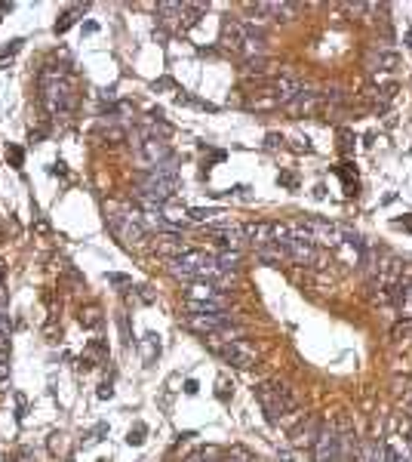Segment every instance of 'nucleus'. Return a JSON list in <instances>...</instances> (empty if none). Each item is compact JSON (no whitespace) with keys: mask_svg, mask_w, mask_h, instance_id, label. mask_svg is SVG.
Here are the masks:
<instances>
[{"mask_svg":"<svg viewBox=\"0 0 412 462\" xmlns=\"http://www.w3.org/2000/svg\"><path fill=\"white\" fill-rule=\"evenodd\" d=\"M293 234H298V238H308L314 240L317 247H342L345 244V234H348V229L338 222H329V219H320V216H311V219H302V222L293 225Z\"/></svg>","mask_w":412,"mask_h":462,"instance_id":"nucleus-1","label":"nucleus"},{"mask_svg":"<svg viewBox=\"0 0 412 462\" xmlns=\"http://www.w3.org/2000/svg\"><path fill=\"white\" fill-rule=\"evenodd\" d=\"M255 398H258V404H262V410L268 413L271 423H277L280 416H286V413L295 410V394L289 392L284 383H277V379L258 383L255 385Z\"/></svg>","mask_w":412,"mask_h":462,"instance_id":"nucleus-2","label":"nucleus"},{"mask_svg":"<svg viewBox=\"0 0 412 462\" xmlns=\"http://www.w3.org/2000/svg\"><path fill=\"white\" fill-rule=\"evenodd\" d=\"M188 312L191 314H213V312H225L228 308V296H225L222 287L209 281H194L188 283Z\"/></svg>","mask_w":412,"mask_h":462,"instance_id":"nucleus-3","label":"nucleus"},{"mask_svg":"<svg viewBox=\"0 0 412 462\" xmlns=\"http://www.w3.org/2000/svg\"><path fill=\"white\" fill-rule=\"evenodd\" d=\"M182 188V179H166V176H157V173H145L139 176V198L148 200V204H157L164 207L175 198V191Z\"/></svg>","mask_w":412,"mask_h":462,"instance_id":"nucleus-4","label":"nucleus"},{"mask_svg":"<svg viewBox=\"0 0 412 462\" xmlns=\"http://www.w3.org/2000/svg\"><path fill=\"white\" fill-rule=\"evenodd\" d=\"M206 339H209V345L222 354L225 364H231V367H237V370L255 367L258 352H255V345L246 342V339H231V342H222V339H215V336H206Z\"/></svg>","mask_w":412,"mask_h":462,"instance_id":"nucleus-5","label":"nucleus"},{"mask_svg":"<svg viewBox=\"0 0 412 462\" xmlns=\"http://www.w3.org/2000/svg\"><path fill=\"white\" fill-rule=\"evenodd\" d=\"M108 222H111V231L117 234V240H124L126 247H142L145 238H148V229H145L142 219H135V216L117 213V216H111Z\"/></svg>","mask_w":412,"mask_h":462,"instance_id":"nucleus-6","label":"nucleus"},{"mask_svg":"<svg viewBox=\"0 0 412 462\" xmlns=\"http://www.w3.org/2000/svg\"><path fill=\"white\" fill-rule=\"evenodd\" d=\"M342 459V435L338 428H320L317 441H314V462H338Z\"/></svg>","mask_w":412,"mask_h":462,"instance_id":"nucleus-7","label":"nucleus"},{"mask_svg":"<svg viewBox=\"0 0 412 462\" xmlns=\"http://www.w3.org/2000/svg\"><path fill=\"white\" fill-rule=\"evenodd\" d=\"M44 105H46L50 115H62V111H68L71 108V86L59 77L44 80Z\"/></svg>","mask_w":412,"mask_h":462,"instance_id":"nucleus-8","label":"nucleus"},{"mask_svg":"<svg viewBox=\"0 0 412 462\" xmlns=\"http://www.w3.org/2000/svg\"><path fill=\"white\" fill-rule=\"evenodd\" d=\"M284 250H286V259H293V262H298V265H317L320 262L317 244L308 240V238H298V234H293V238L286 240Z\"/></svg>","mask_w":412,"mask_h":462,"instance_id":"nucleus-9","label":"nucleus"},{"mask_svg":"<svg viewBox=\"0 0 412 462\" xmlns=\"http://www.w3.org/2000/svg\"><path fill=\"white\" fill-rule=\"evenodd\" d=\"M231 323V314H225V312H213V314H188V327L191 330H197V333H204V336H215V333H222L225 327Z\"/></svg>","mask_w":412,"mask_h":462,"instance_id":"nucleus-10","label":"nucleus"},{"mask_svg":"<svg viewBox=\"0 0 412 462\" xmlns=\"http://www.w3.org/2000/svg\"><path fill=\"white\" fill-rule=\"evenodd\" d=\"M139 154L148 167H157V164H166L173 160V148H169L166 139H157V136H148V139L139 142Z\"/></svg>","mask_w":412,"mask_h":462,"instance_id":"nucleus-11","label":"nucleus"},{"mask_svg":"<svg viewBox=\"0 0 412 462\" xmlns=\"http://www.w3.org/2000/svg\"><path fill=\"white\" fill-rule=\"evenodd\" d=\"M244 234H246V244L255 250L277 244V222H249L244 225Z\"/></svg>","mask_w":412,"mask_h":462,"instance_id":"nucleus-12","label":"nucleus"},{"mask_svg":"<svg viewBox=\"0 0 412 462\" xmlns=\"http://www.w3.org/2000/svg\"><path fill=\"white\" fill-rule=\"evenodd\" d=\"M271 93L277 96L280 105H289L298 93H305V86H302V80L293 77V75H280L277 80H274V90H271Z\"/></svg>","mask_w":412,"mask_h":462,"instance_id":"nucleus-13","label":"nucleus"},{"mask_svg":"<svg viewBox=\"0 0 412 462\" xmlns=\"http://www.w3.org/2000/svg\"><path fill=\"white\" fill-rule=\"evenodd\" d=\"M213 234L219 238V244L225 247V250H240L246 244V234H244V225H215L213 229Z\"/></svg>","mask_w":412,"mask_h":462,"instance_id":"nucleus-14","label":"nucleus"},{"mask_svg":"<svg viewBox=\"0 0 412 462\" xmlns=\"http://www.w3.org/2000/svg\"><path fill=\"white\" fill-rule=\"evenodd\" d=\"M400 65V56L391 53V50H373L366 56V68L373 75H382V71H394Z\"/></svg>","mask_w":412,"mask_h":462,"instance_id":"nucleus-15","label":"nucleus"},{"mask_svg":"<svg viewBox=\"0 0 412 462\" xmlns=\"http://www.w3.org/2000/svg\"><path fill=\"white\" fill-rule=\"evenodd\" d=\"M244 37H246L244 22L225 19V25H222V46L225 50H240V46H244Z\"/></svg>","mask_w":412,"mask_h":462,"instance_id":"nucleus-16","label":"nucleus"},{"mask_svg":"<svg viewBox=\"0 0 412 462\" xmlns=\"http://www.w3.org/2000/svg\"><path fill=\"white\" fill-rule=\"evenodd\" d=\"M154 250H157L160 256H166V259H175V256L188 253V247L182 244V238H179V234H157Z\"/></svg>","mask_w":412,"mask_h":462,"instance_id":"nucleus-17","label":"nucleus"},{"mask_svg":"<svg viewBox=\"0 0 412 462\" xmlns=\"http://www.w3.org/2000/svg\"><path fill=\"white\" fill-rule=\"evenodd\" d=\"M320 105V96L317 93H298L293 102L284 105V108L289 111V115H295V117H302V115H311L314 108Z\"/></svg>","mask_w":412,"mask_h":462,"instance_id":"nucleus-18","label":"nucleus"},{"mask_svg":"<svg viewBox=\"0 0 412 462\" xmlns=\"http://www.w3.org/2000/svg\"><path fill=\"white\" fill-rule=\"evenodd\" d=\"M317 435H320V423H317V419H308V423H302L293 432V444H295V447H314Z\"/></svg>","mask_w":412,"mask_h":462,"instance_id":"nucleus-19","label":"nucleus"},{"mask_svg":"<svg viewBox=\"0 0 412 462\" xmlns=\"http://www.w3.org/2000/svg\"><path fill=\"white\" fill-rule=\"evenodd\" d=\"M265 44H268L265 31H246L244 46H240V50L246 53V59H258V56H265Z\"/></svg>","mask_w":412,"mask_h":462,"instance_id":"nucleus-20","label":"nucleus"},{"mask_svg":"<svg viewBox=\"0 0 412 462\" xmlns=\"http://www.w3.org/2000/svg\"><path fill=\"white\" fill-rule=\"evenodd\" d=\"M255 256L262 259V262H268V265H280L286 259V250L280 247V244H268V247H258Z\"/></svg>","mask_w":412,"mask_h":462,"instance_id":"nucleus-21","label":"nucleus"},{"mask_svg":"<svg viewBox=\"0 0 412 462\" xmlns=\"http://www.w3.org/2000/svg\"><path fill=\"white\" fill-rule=\"evenodd\" d=\"M142 361L145 364H148V367H151V364H154L157 361V354H160V336H154V333H148V336H145L142 339Z\"/></svg>","mask_w":412,"mask_h":462,"instance_id":"nucleus-22","label":"nucleus"},{"mask_svg":"<svg viewBox=\"0 0 412 462\" xmlns=\"http://www.w3.org/2000/svg\"><path fill=\"white\" fill-rule=\"evenodd\" d=\"M215 262H219V269H222V271L237 269V262H240V250H222V253L215 256Z\"/></svg>","mask_w":412,"mask_h":462,"instance_id":"nucleus-23","label":"nucleus"},{"mask_svg":"<svg viewBox=\"0 0 412 462\" xmlns=\"http://www.w3.org/2000/svg\"><path fill=\"white\" fill-rule=\"evenodd\" d=\"M400 314L406 321H412V281H406V290H403V296H400Z\"/></svg>","mask_w":412,"mask_h":462,"instance_id":"nucleus-24","label":"nucleus"},{"mask_svg":"<svg viewBox=\"0 0 412 462\" xmlns=\"http://www.w3.org/2000/svg\"><path fill=\"white\" fill-rule=\"evenodd\" d=\"M268 71V59L265 56H258V59H246V68H244V75L246 77H253V75H265Z\"/></svg>","mask_w":412,"mask_h":462,"instance_id":"nucleus-25","label":"nucleus"},{"mask_svg":"<svg viewBox=\"0 0 412 462\" xmlns=\"http://www.w3.org/2000/svg\"><path fill=\"white\" fill-rule=\"evenodd\" d=\"M338 176L345 179V191H348V194H357V176L351 173V164H342V167H338Z\"/></svg>","mask_w":412,"mask_h":462,"instance_id":"nucleus-26","label":"nucleus"},{"mask_svg":"<svg viewBox=\"0 0 412 462\" xmlns=\"http://www.w3.org/2000/svg\"><path fill=\"white\" fill-rule=\"evenodd\" d=\"M249 108H255V111H271V108H280V102H277V96L268 93V96H262V99H255Z\"/></svg>","mask_w":412,"mask_h":462,"instance_id":"nucleus-27","label":"nucleus"},{"mask_svg":"<svg viewBox=\"0 0 412 462\" xmlns=\"http://www.w3.org/2000/svg\"><path fill=\"white\" fill-rule=\"evenodd\" d=\"M10 385V354L0 352V388Z\"/></svg>","mask_w":412,"mask_h":462,"instance_id":"nucleus-28","label":"nucleus"},{"mask_svg":"<svg viewBox=\"0 0 412 462\" xmlns=\"http://www.w3.org/2000/svg\"><path fill=\"white\" fill-rule=\"evenodd\" d=\"M209 216H222V213H219V210H200V207H197V210H188V219H191V222H206Z\"/></svg>","mask_w":412,"mask_h":462,"instance_id":"nucleus-29","label":"nucleus"},{"mask_svg":"<svg viewBox=\"0 0 412 462\" xmlns=\"http://www.w3.org/2000/svg\"><path fill=\"white\" fill-rule=\"evenodd\" d=\"M102 318H99V308H86V312H80V323L84 327H95Z\"/></svg>","mask_w":412,"mask_h":462,"instance_id":"nucleus-30","label":"nucleus"},{"mask_svg":"<svg viewBox=\"0 0 412 462\" xmlns=\"http://www.w3.org/2000/svg\"><path fill=\"white\" fill-rule=\"evenodd\" d=\"M80 10H71V13H65L62 15V22H55V34H62V31H68L71 25H74V15H77Z\"/></svg>","mask_w":412,"mask_h":462,"instance_id":"nucleus-31","label":"nucleus"},{"mask_svg":"<svg viewBox=\"0 0 412 462\" xmlns=\"http://www.w3.org/2000/svg\"><path fill=\"white\" fill-rule=\"evenodd\" d=\"M142 435H145V428L139 425V428H135V432H129V437H126V444H135V447H139V444L145 441V437H142Z\"/></svg>","mask_w":412,"mask_h":462,"instance_id":"nucleus-32","label":"nucleus"},{"mask_svg":"<svg viewBox=\"0 0 412 462\" xmlns=\"http://www.w3.org/2000/svg\"><path fill=\"white\" fill-rule=\"evenodd\" d=\"M19 46H22V40H13V44L0 53V59H10V56H15V53H19Z\"/></svg>","mask_w":412,"mask_h":462,"instance_id":"nucleus-33","label":"nucleus"},{"mask_svg":"<svg viewBox=\"0 0 412 462\" xmlns=\"http://www.w3.org/2000/svg\"><path fill=\"white\" fill-rule=\"evenodd\" d=\"M10 333H13L10 318H6V314H0V336H10Z\"/></svg>","mask_w":412,"mask_h":462,"instance_id":"nucleus-34","label":"nucleus"},{"mask_svg":"<svg viewBox=\"0 0 412 462\" xmlns=\"http://www.w3.org/2000/svg\"><path fill=\"white\" fill-rule=\"evenodd\" d=\"M6 305H10V296H6V290L0 287V314H4V308H6Z\"/></svg>","mask_w":412,"mask_h":462,"instance_id":"nucleus-35","label":"nucleus"},{"mask_svg":"<svg viewBox=\"0 0 412 462\" xmlns=\"http://www.w3.org/2000/svg\"><path fill=\"white\" fill-rule=\"evenodd\" d=\"M10 158H13V164L19 167L22 164V148H10Z\"/></svg>","mask_w":412,"mask_h":462,"instance_id":"nucleus-36","label":"nucleus"},{"mask_svg":"<svg viewBox=\"0 0 412 462\" xmlns=\"http://www.w3.org/2000/svg\"><path fill=\"white\" fill-rule=\"evenodd\" d=\"M108 281H111V283H129L126 274H108Z\"/></svg>","mask_w":412,"mask_h":462,"instance_id":"nucleus-37","label":"nucleus"},{"mask_svg":"<svg viewBox=\"0 0 412 462\" xmlns=\"http://www.w3.org/2000/svg\"><path fill=\"white\" fill-rule=\"evenodd\" d=\"M268 145H271V148H277V145H284V139H280V136H268Z\"/></svg>","mask_w":412,"mask_h":462,"instance_id":"nucleus-38","label":"nucleus"},{"mask_svg":"<svg viewBox=\"0 0 412 462\" xmlns=\"http://www.w3.org/2000/svg\"><path fill=\"white\" fill-rule=\"evenodd\" d=\"M99 398H111V385H108V383H105V385L99 388Z\"/></svg>","mask_w":412,"mask_h":462,"instance_id":"nucleus-39","label":"nucleus"},{"mask_svg":"<svg viewBox=\"0 0 412 462\" xmlns=\"http://www.w3.org/2000/svg\"><path fill=\"white\" fill-rule=\"evenodd\" d=\"M10 348V336H0V352H6Z\"/></svg>","mask_w":412,"mask_h":462,"instance_id":"nucleus-40","label":"nucleus"},{"mask_svg":"<svg viewBox=\"0 0 412 462\" xmlns=\"http://www.w3.org/2000/svg\"><path fill=\"white\" fill-rule=\"evenodd\" d=\"M185 462H204V456H188Z\"/></svg>","mask_w":412,"mask_h":462,"instance_id":"nucleus-41","label":"nucleus"},{"mask_svg":"<svg viewBox=\"0 0 412 462\" xmlns=\"http://www.w3.org/2000/svg\"><path fill=\"white\" fill-rule=\"evenodd\" d=\"M4 274H6V265H4V262H0V281H4Z\"/></svg>","mask_w":412,"mask_h":462,"instance_id":"nucleus-42","label":"nucleus"},{"mask_svg":"<svg viewBox=\"0 0 412 462\" xmlns=\"http://www.w3.org/2000/svg\"><path fill=\"white\" fill-rule=\"evenodd\" d=\"M406 46H412V28H409V34H406Z\"/></svg>","mask_w":412,"mask_h":462,"instance_id":"nucleus-43","label":"nucleus"},{"mask_svg":"<svg viewBox=\"0 0 412 462\" xmlns=\"http://www.w3.org/2000/svg\"><path fill=\"white\" fill-rule=\"evenodd\" d=\"M406 229H409V231H412V219H409V222H406Z\"/></svg>","mask_w":412,"mask_h":462,"instance_id":"nucleus-44","label":"nucleus"}]
</instances>
